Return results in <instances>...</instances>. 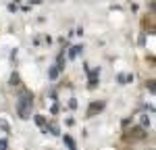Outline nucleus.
Masks as SVG:
<instances>
[{
    "mask_svg": "<svg viewBox=\"0 0 156 150\" xmlns=\"http://www.w3.org/2000/svg\"><path fill=\"white\" fill-rule=\"evenodd\" d=\"M17 112H19L21 119H29V115H31V96L23 94L19 98V102H17Z\"/></svg>",
    "mask_w": 156,
    "mask_h": 150,
    "instance_id": "nucleus-1",
    "label": "nucleus"
},
{
    "mask_svg": "<svg viewBox=\"0 0 156 150\" xmlns=\"http://www.w3.org/2000/svg\"><path fill=\"white\" fill-rule=\"evenodd\" d=\"M6 146H9L6 140H0V150H6Z\"/></svg>",
    "mask_w": 156,
    "mask_h": 150,
    "instance_id": "nucleus-12",
    "label": "nucleus"
},
{
    "mask_svg": "<svg viewBox=\"0 0 156 150\" xmlns=\"http://www.w3.org/2000/svg\"><path fill=\"white\" fill-rule=\"evenodd\" d=\"M79 52H81V46H73L71 50H69V59H75V56H77V54H79Z\"/></svg>",
    "mask_w": 156,
    "mask_h": 150,
    "instance_id": "nucleus-3",
    "label": "nucleus"
},
{
    "mask_svg": "<svg viewBox=\"0 0 156 150\" xmlns=\"http://www.w3.org/2000/svg\"><path fill=\"white\" fill-rule=\"evenodd\" d=\"M142 125H144V127H150V119H148L146 115H142Z\"/></svg>",
    "mask_w": 156,
    "mask_h": 150,
    "instance_id": "nucleus-10",
    "label": "nucleus"
},
{
    "mask_svg": "<svg viewBox=\"0 0 156 150\" xmlns=\"http://www.w3.org/2000/svg\"><path fill=\"white\" fill-rule=\"evenodd\" d=\"M65 144H67V146H69L71 150H75V142H73V138H71V136H65Z\"/></svg>",
    "mask_w": 156,
    "mask_h": 150,
    "instance_id": "nucleus-7",
    "label": "nucleus"
},
{
    "mask_svg": "<svg viewBox=\"0 0 156 150\" xmlns=\"http://www.w3.org/2000/svg\"><path fill=\"white\" fill-rule=\"evenodd\" d=\"M34 121H36V125H40V127H44V125H46V119H44L42 115H36V117H34Z\"/></svg>",
    "mask_w": 156,
    "mask_h": 150,
    "instance_id": "nucleus-4",
    "label": "nucleus"
},
{
    "mask_svg": "<svg viewBox=\"0 0 156 150\" xmlns=\"http://www.w3.org/2000/svg\"><path fill=\"white\" fill-rule=\"evenodd\" d=\"M58 75H60V69H58V67H52V69H50V79H56Z\"/></svg>",
    "mask_w": 156,
    "mask_h": 150,
    "instance_id": "nucleus-5",
    "label": "nucleus"
},
{
    "mask_svg": "<svg viewBox=\"0 0 156 150\" xmlns=\"http://www.w3.org/2000/svg\"><path fill=\"white\" fill-rule=\"evenodd\" d=\"M102 106H104L102 102H98V104H92V106H90V115H94V112H96V111H100Z\"/></svg>",
    "mask_w": 156,
    "mask_h": 150,
    "instance_id": "nucleus-8",
    "label": "nucleus"
},
{
    "mask_svg": "<svg viewBox=\"0 0 156 150\" xmlns=\"http://www.w3.org/2000/svg\"><path fill=\"white\" fill-rule=\"evenodd\" d=\"M17 81H19V75L12 73V75H11V84H17Z\"/></svg>",
    "mask_w": 156,
    "mask_h": 150,
    "instance_id": "nucleus-11",
    "label": "nucleus"
},
{
    "mask_svg": "<svg viewBox=\"0 0 156 150\" xmlns=\"http://www.w3.org/2000/svg\"><path fill=\"white\" fill-rule=\"evenodd\" d=\"M98 75H100V71H92V75H90V86H94V84H96V79H98Z\"/></svg>",
    "mask_w": 156,
    "mask_h": 150,
    "instance_id": "nucleus-6",
    "label": "nucleus"
},
{
    "mask_svg": "<svg viewBox=\"0 0 156 150\" xmlns=\"http://www.w3.org/2000/svg\"><path fill=\"white\" fill-rule=\"evenodd\" d=\"M46 129H50L52 136H58V127H56V125H50V127H46Z\"/></svg>",
    "mask_w": 156,
    "mask_h": 150,
    "instance_id": "nucleus-9",
    "label": "nucleus"
},
{
    "mask_svg": "<svg viewBox=\"0 0 156 150\" xmlns=\"http://www.w3.org/2000/svg\"><path fill=\"white\" fill-rule=\"evenodd\" d=\"M119 81H121V84H129V81H133V75L121 73V75H119Z\"/></svg>",
    "mask_w": 156,
    "mask_h": 150,
    "instance_id": "nucleus-2",
    "label": "nucleus"
}]
</instances>
